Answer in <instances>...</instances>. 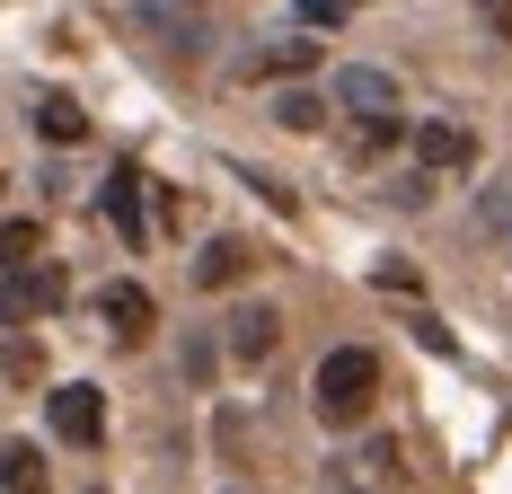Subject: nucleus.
I'll use <instances>...</instances> for the list:
<instances>
[{
    "instance_id": "9b49d317",
    "label": "nucleus",
    "mask_w": 512,
    "mask_h": 494,
    "mask_svg": "<svg viewBox=\"0 0 512 494\" xmlns=\"http://www.w3.org/2000/svg\"><path fill=\"white\" fill-rule=\"evenodd\" d=\"M256 71H274V80H309V71H318V45H309V36H292V45L256 53Z\"/></svg>"
},
{
    "instance_id": "f257e3e1",
    "label": "nucleus",
    "mask_w": 512,
    "mask_h": 494,
    "mask_svg": "<svg viewBox=\"0 0 512 494\" xmlns=\"http://www.w3.org/2000/svg\"><path fill=\"white\" fill-rule=\"evenodd\" d=\"M371 397H380V353L371 345H336L318 362V415H327V424H362Z\"/></svg>"
},
{
    "instance_id": "9d476101",
    "label": "nucleus",
    "mask_w": 512,
    "mask_h": 494,
    "mask_svg": "<svg viewBox=\"0 0 512 494\" xmlns=\"http://www.w3.org/2000/svg\"><path fill=\"white\" fill-rule=\"evenodd\" d=\"M0 494H45V450H36V442L0 450Z\"/></svg>"
},
{
    "instance_id": "4468645a",
    "label": "nucleus",
    "mask_w": 512,
    "mask_h": 494,
    "mask_svg": "<svg viewBox=\"0 0 512 494\" xmlns=\"http://www.w3.org/2000/svg\"><path fill=\"white\" fill-rule=\"evenodd\" d=\"M274 115H283L292 133H318V124H327V106L309 98V89H283V98H274Z\"/></svg>"
},
{
    "instance_id": "1a4fd4ad",
    "label": "nucleus",
    "mask_w": 512,
    "mask_h": 494,
    "mask_svg": "<svg viewBox=\"0 0 512 494\" xmlns=\"http://www.w3.org/2000/svg\"><path fill=\"white\" fill-rule=\"evenodd\" d=\"M274 345H283V318H274V309H239V318H230V353H239V362H265Z\"/></svg>"
},
{
    "instance_id": "2eb2a0df",
    "label": "nucleus",
    "mask_w": 512,
    "mask_h": 494,
    "mask_svg": "<svg viewBox=\"0 0 512 494\" xmlns=\"http://www.w3.org/2000/svg\"><path fill=\"white\" fill-rule=\"evenodd\" d=\"M389 142H398V115H362V133H354V150H362V159H380Z\"/></svg>"
},
{
    "instance_id": "6e6552de",
    "label": "nucleus",
    "mask_w": 512,
    "mask_h": 494,
    "mask_svg": "<svg viewBox=\"0 0 512 494\" xmlns=\"http://www.w3.org/2000/svg\"><path fill=\"white\" fill-rule=\"evenodd\" d=\"M106 221L124 230V247H142V230H151V221H142V168H115V177H106Z\"/></svg>"
},
{
    "instance_id": "f03ea898",
    "label": "nucleus",
    "mask_w": 512,
    "mask_h": 494,
    "mask_svg": "<svg viewBox=\"0 0 512 494\" xmlns=\"http://www.w3.org/2000/svg\"><path fill=\"white\" fill-rule=\"evenodd\" d=\"M62 300H71V274H62V265H18V274L0 283V318H9V327H18V318H53Z\"/></svg>"
},
{
    "instance_id": "dca6fc26",
    "label": "nucleus",
    "mask_w": 512,
    "mask_h": 494,
    "mask_svg": "<svg viewBox=\"0 0 512 494\" xmlns=\"http://www.w3.org/2000/svg\"><path fill=\"white\" fill-rule=\"evenodd\" d=\"M354 0H301V27H345Z\"/></svg>"
},
{
    "instance_id": "f3484780",
    "label": "nucleus",
    "mask_w": 512,
    "mask_h": 494,
    "mask_svg": "<svg viewBox=\"0 0 512 494\" xmlns=\"http://www.w3.org/2000/svg\"><path fill=\"white\" fill-rule=\"evenodd\" d=\"M477 27H486V36H504V45H512V0H477Z\"/></svg>"
},
{
    "instance_id": "20e7f679",
    "label": "nucleus",
    "mask_w": 512,
    "mask_h": 494,
    "mask_svg": "<svg viewBox=\"0 0 512 494\" xmlns=\"http://www.w3.org/2000/svg\"><path fill=\"white\" fill-rule=\"evenodd\" d=\"M45 406H53V433H62V442H80V450H89V442L106 433V397L89 389V380H71V389H53Z\"/></svg>"
},
{
    "instance_id": "f8f14e48",
    "label": "nucleus",
    "mask_w": 512,
    "mask_h": 494,
    "mask_svg": "<svg viewBox=\"0 0 512 494\" xmlns=\"http://www.w3.org/2000/svg\"><path fill=\"white\" fill-rule=\"evenodd\" d=\"M36 247H45V230H36V221H0V274L36 265Z\"/></svg>"
},
{
    "instance_id": "a211bd4d",
    "label": "nucleus",
    "mask_w": 512,
    "mask_h": 494,
    "mask_svg": "<svg viewBox=\"0 0 512 494\" xmlns=\"http://www.w3.org/2000/svg\"><path fill=\"white\" fill-rule=\"evenodd\" d=\"M345 494H362V486H345Z\"/></svg>"
},
{
    "instance_id": "0eeeda50",
    "label": "nucleus",
    "mask_w": 512,
    "mask_h": 494,
    "mask_svg": "<svg viewBox=\"0 0 512 494\" xmlns=\"http://www.w3.org/2000/svg\"><path fill=\"white\" fill-rule=\"evenodd\" d=\"M336 106H354V115H398V89H389V71H336Z\"/></svg>"
},
{
    "instance_id": "423d86ee",
    "label": "nucleus",
    "mask_w": 512,
    "mask_h": 494,
    "mask_svg": "<svg viewBox=\"0 0 512 494\" xmlns=\"http://www.w3.org/2000/svg\"><path fill=\"white\" fill-rule=\"evenodd\" d=\"M248 265H256L248 239H212L204 256H195V283H204V292H230V283H248Z\"/></svg>"
},
{
    "instance_id": "7ed1b4c3",
    "label": "nucleus",
    "mask_w": 512,
    "mask_h": 494,
    "mask_svg": "<svg viewBox=\"0 0 512 494\" xmlns=\"http://www.w3.org/2000/svg\"><path fill=\"white\" fill-rule=\"evenodd\" d=\"M98 318H106V336H115V345H142V336L159 327V309H151L142 283H106V292H98Z\"/></svg>"
},
{
    "instance_id": "39448f33",
    "label": "nucleus",
    "mask_w": 512,
    "mask_h": 494,
    "mask_svg": "<svg viewBox=\"0 0 512 494\" xmlns=\"http://www.w3.org/2000/svg\"><path fill=\"white\" fill-rule=\"evenodd\" d=\"M415 159H424V168H468V159H477V133L451 124V115H424V124H415Z\"/></svg>"
},
{
    "instance_id": "ddd939ff",
    "label": "nucleus",
    "mask_w": 512,
    "mask_h": 494,
    "mask_svg": "<svg viewBox=\"0 0 512 494\" xmlns=\"http://www.w3.org/2000/svg\"><path fill=\"white\" fill-rule=\"evenodd\" d=\"M36 133H45V142H80V133H89V115H80L71 98H45V106H36Z\"/></svg>"
}]
</instances>
